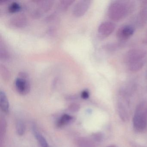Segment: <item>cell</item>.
<instances>
[{"mask_svg":"<svg viewBox=\"0 0 147 147\" xmlns=\"http://www.w3.org/2000/svg\"><path fill=\"white\" fill-rule=\"evenodd\" d=\"M73 117L72 116L68 114H64L57 122V125L58 127H61L67 124L73 120Z\"/></svg>","mask_w":147,"mask_h":147,"instance_id":"10","label":"cell"},{"mask_svg":"<svg viewBox=\"0 0 147 147\" xmlns=\"http://www.w3.org/2000/svg\"><path fill=\"white\" fill-rule=\"evenodd\" d=\"M27 18L23 14H17L13 16L8 20V25L14 28H21L27 24Z\"/></svg>","mask_w":147,"mask_h":147,"instance_id":"4","label":"cell"},{"mask_svg":"<svg viewBox=\"0 0 147 147\" xmlns=\"http://www.w3.org/2000/svg\"><path fill=\"white\" fill-rule=\"evenodd\" d=\"M21 6L20 4L17 2H13L10 4L8 7V10L9 12L14 13L19 11L21 10Z\"/></svg>","mask_w":147,"mask_h":147,"instance_id":"15","label":"cell"},{"mask_svg":"<svg viewBox=\"0 0 147 147\" xmlns=\"http://www.w3.org/2000/svg\"><path fill=\"white\" fill-rule=\"evenodd\" d=\"M90 1L88 0H80L78 1L74 6L72 13L76 17H80L85 14L89 5Z\"/></svg>","mask_w":147,"mask_h":147,"instance_id":"2","label":"cell"},{"mask_svg":"<svg viewBox=\"0 0 147 147\" xmlns=\"http://www.w3.org/2000/svg\"><path fill=\"white\" fill-rule=\"evenodd\" d=\"M80 106L78 104H72L69 107V109L71 111L76 112L80 110Z\"/></svg>","mask_w":147,"mask_h":147,"instance_id":"18","label":"cell"},{"mask_svg":"<svg viewBox=\"0 0 147 147\" xmlns=\"http://www.w3.org/2000/svg\"><path fill=\"white\" fill-rule=\"evenodd\" d=\"M16 130L19 136H23L25 131V125L23 121L19 120L16 124Z\"/></svg>","mask_w":147,"mask_h":147,"instance_id":"14","label":"cell"},{"mask_svg":"<svg viewBox=\"0 0 147 147\" xmlns=\"http://www.w3.org/2000/svg\"><path fill=\"white\" fill-rule=\"evenodd\" d=\"M118 113L120 119L123 122H126L129 119V114L127 109L124 105L121 103H119L117 107Z\"/></svg>","mask_w":147,"mask_h":147,"instance_id":"7","label":"cell"},{"mask_svg":"<svg viewBox=\"0 0 147 147\" xmlns=\"http://www.w3.org/2000/svg\"><path fill=\"white\" fill-rule=\"evenodd\" d=\"M131 147H142L140 145H138V144H137L136 143H134L132 142L131 143Z\"/></svg>","mask_w":147,"mask_h":147,"instance_id":"20","label":"cell"},{"mask_svg":"<svg viewBox=\"0 0 147 147\" xmlns=\"http://www.w3.org/2000/svg\"><path fill=\"white\" fill-rule=\"evenodd\" d=\"M103 135L100 132H96L93 135V138L94 141L98 142H101L103 139Z\"/></svg>","mask_w":147,"mask_h":147,"instance_id":"17","label":"cell"},{"mask_svg":"<svg viewBox=\"0 0 147 147\" xmlns=\"http://www.w3.org/2000/svg\"><path fill=\"white\" fill-rule=\"evenodd\" d=\"M15 85L17 92L21 95H26L30 90V82L26 79L21 77L17 78Z\"/></svg>","mask_w":147,"mask_h":147,"instance_id":"3","label":"cell"},{"mask_svg":"<svg viewBox=\"0 0 147 147\" xmlns=\"http://www.w3.org/2000/svg\"><path fill=\"white\" fill-rule=\"evenodd\" d=\"M0 74L2 79L5 81H8L11 77V74L9 69L5 65L0 64Z\"/></svg>","mask_w":147,"mask_h":147,"instance_id":"8","label":"cell"},{"mask_svg":"<svg viewBox=\"0 0 147 147\" xmlns=\"http://www.w3.org/2000/svg\"><path fill=\"white\" fill-rule=\"evenodd\" d=\"M0 58L3 61H7L10 58L9 52L1 40L0 42Z\"/></svg>","mask_w":147,"mask_h":147,"instance_id":"9","label":"cell"},{"mask_svg":"<svg viewBox=\"0 0 147 147\" xmlns=\"http://www.w3.org/2000/svg\"><path fill=\"white\" fill-rule=\"evenodd\" d=\"M38 7L37 9L42 14L49 11L51 9L54 5L53 1H37Z\"/></svg>","mask_w":147,"mask_h":147,"instance_id":"5","label":"cell"},{"mask_svg":"<svg viewBox=\"0 0 147 147\" xmlns=\"http://www.w3.org/2000/svg\"><path fill=\"white\" fill-rule=\"evenodd\" d=\"M74 1V0H61L58 4V7L62 11H65Z\"/></svg>","mask_w":147,"mask_h":147,"instance_id":"11","label":"cell"},{"mask_svg":"<svg viewBox=\"0 0 147 147\" xmlns=\"http://www.w3.org/2000/svg\"><path fill=\"white\" fill-rule=\"evenodd\" d=\"M134 130L138 132H142L147 128V105L140 104L136 108L133 118Z\"/></svg>","mask_w":147,"mask_h":147,"instance_id":"1","label":"cell"},{"mask_svg":"<svg viewBox=\"0 0 147 147\" xmlns=\"http://www.w3.org/2000/svg\"><path fill=\"white\" fill-rule=\"evenodd\" d=\"M81 98L84 99H87L89 97V93L88 90H85L82 91L81 93Z\"/></svg>","mask_w":147,"mask_h":147,"instance_id":"19","label":"cell"},{"mask_svg":"<svg viewBox=\"0 0 147 147\" xmlns=\"http://www.w3.org/2000/svg\"><path fill=\"white\" fill-rule=\"evenodd\" d=\"M77 143L78 147H96L92 141L87 138H80Z\"/></svg>","mask_w":147,"mask_h":147,"instance_id":"12","label":"cell"},{"mask_svg":"<svg viewBox=\"0 0 147 147\" xmlns=\"http://www.w3.org/2000/svg\"><path fill=\"white\" fill-rule=\"evenodd\" d=\"M0 106L1 110L5 113H8L9 111V105L8 99L5 93L2 91L0 92Z\"/></svg>","mask_w":147,"mask_h":147,"instance_id":"6","label":"cell"},{"mask_svg":"<svg viewBox=\"0 0 147 147\" xmlns=\"http://www.w3.org/2000/svg\"><path fill=\"white\" fill-rule=\"evenodd\" d=\"M134 29L131 26H126L123 28V33L125 36H129L133 34L134 32Z\"/></svg>","mask_w":147,"mask_h":147,"instance_id":"16","label":"cell"},{"mask_svg":"<svg viewBox=\"0 0 147 147\" xmlns=\"http://www.w3.org/2000/svg\"><path fill=\"white\" fill-rule=\"evenodd\" d=\"M107 147H117V146L116 145H113V144H112V145H109Z\"/></svg>","mask_w":147,"mask_h":147,"instance_id":"21","label":"cell"},{"mask_svg":"<svg viewBox=\"0 0 147 147\" xmlns=\"http://www.w3.org/2000/svg\"><path fill=\"white\" fill-rule=\"evenodd\" d=\"M34 135L35 137L36 138L37 141H38L39 144L42 147H50L46 141V139L44 137L40 134L39 132H38L36 130H34Z\"/></svg>","mask_w":147,"mask_h":147,"instance_id":"13","label":"cell"}]
</instances>
